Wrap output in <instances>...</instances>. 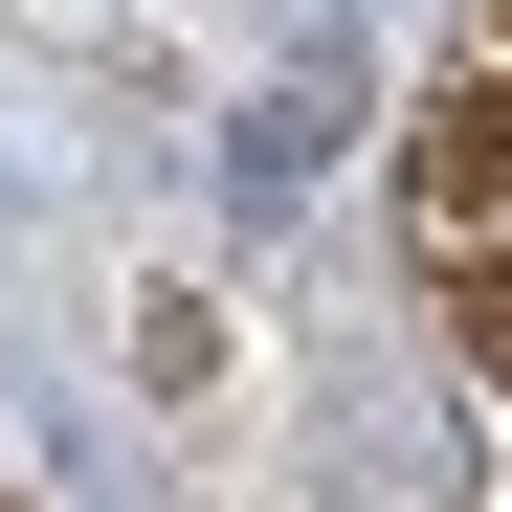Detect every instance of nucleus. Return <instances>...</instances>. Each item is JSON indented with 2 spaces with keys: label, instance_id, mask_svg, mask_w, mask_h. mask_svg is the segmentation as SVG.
Here are the masks:
<instances>
[{
  "label": "nucleus",
  "instance_id": "2",
  "mask_svg": "<svg viewBox=\"0 0 512 512\" xmlns=\"http://www.w3.org/2000/svg\"><path fill=\"white\" fill-rule=\"evenodd\" d=\"M446 334H468V379L512 401V245H468V268H446Z\"/></svg>",
  "mask_w": 512,
  "mask_h": 512
},
{
  "label": "nucleus",
  "instance_id": "1",
  "mask_svg": "<svg viewBox=\"0 0 512 512\" xmlns=\"http://www.w3.org/2000/svg\"><path fill=\"white\" fill-rule=\"evenodd\" d=\"M401 201H423V245H512V45H468L446 90H423V134H401Z\"/></svg>",
  "mask_w": 512,
  "mask_h": 512
}]
</instances>
